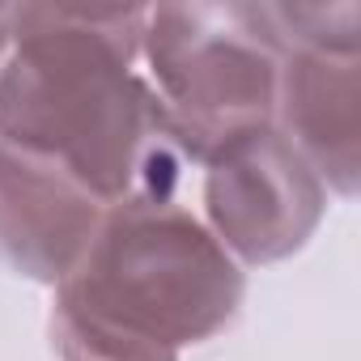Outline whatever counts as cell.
Masks as SVG:
<instances>
[{"label": "cell", "instance_id": "6da1fadb", "mask_svg": "<svg viewBox=\"0 0 361 361\" xmlns=\"http://www.w3.org/2000/svg\"><path fill=\"white\" fill-rule=\"evenodd\" d=\"M145 9L13 5L0 68V140L47 157L119 204H178L196 170L140 73Z\"/></svg>", "mask_w": 361, "mask_h": 361}, {"label": "cell", "instance_id": "7a4b0ae2", "mask_svg": "<svg viewBox=\"0 0 361 361\" xmlns=\"http://www.w3.org/2000/svg\"><path fill=\"white\" fill-rule=\"evenodd\" d=\"M56 302L132 340L183 353L234 327L247 272L226 255L188 204L106 209Z\"/></svg>", "mask_w": 361, "mask_h": 361}, {"label": "cell", "instance_id": "3957f363", "mask_svg": "<svg viewBox=\"0 0 361 361\" xmlns=\"http://www.w3.org/2000/svg\"><path fill=\"white\" fill-rule=\"evenodd\" d=\"M281 60L259 5L145 9L140 73L196 170L221 145L272 123Z\"/></svg>", "mask_w": 361, "mask_h": 361}, {"label": "cell", "instance_id": "277c9868", "mask_svg": "<svg viewBox=\"0 0 361 361\" xmlns=\"http://www.w3.org/2000/svg\"><path fill=\"white\" fill-rule=\"evenodd\" d=\"M327 200L319 174L272 123L200 161V221L243 272L298 255L323 226Z\"/></svg>", "mask_w": 361, "mask_h": 361}, {"label": "cell", "instance_id": "5b68a950", "mask_svg": "<svg viewBox=\"0 0 361 361\" xmlns=\"http://www.w3.org/2000/svg\"><path fill=\"white\" fill-rule=\"evenodd\" d=\"M106 204L73 174L0 140V264L35 285H60L94 243Z\"/></svg>", "mask_w": 361, "mask_h": 361}, {"label": "cell", "instance_id": "8992f818", "mask_svg": "<svg viewBox=\"0 0 361 361\" xmlns=\"http://www.w3.org/2000/svg\"><path fill=\"white\" fill-rule=\"evenodd\" d=\"M272 128L319 174L327 196L353 200L361 183V56L289 51L281 60Z\"/></svg>", "mask_w": 361, "mask_h": 361}, {"label": "cell", "instance_id": "52a82bcc", "mask_svg": "<svg viewBox=\"0 0 361 361\" xmlns=\"http://www.w3.org/2000/svg\"><path fill=\"white\" fill-rule=\"evenodd\" d=\"M281 56L289 51H310V56H361V9L353 0H336V5H298V0H281V5H259Z\"/></svg>", "mask_w": 361, "mask_h": 361}, {"label": "cell", "instance_id": "ba28073f", "mask_svg": "<svg viewBox=\"0 0 361 361\" xmlns=\"http://www.w3.org/2000/svg\"><path fill=\"white\" fill-rule=\"evenodd\" d=\"M51 348L60 361H178V353L132 340L60 302H51Z\"/></svg>", "mask_w": 361, "mask_h": 361}, {"label": "cell", "instance_id": "9c48e42d", "mask_svg": "<svg viewBox=\"0 0 361 361\" xmlns=\"http://www.w3.org/2000/svg\"><path fill=\"white\" fill-rule=\"evenodd\" d=\"M13 51V5H0V68Z\"/></svg>", "mask_w": 361, "mask_h": 361}]
</instances>
